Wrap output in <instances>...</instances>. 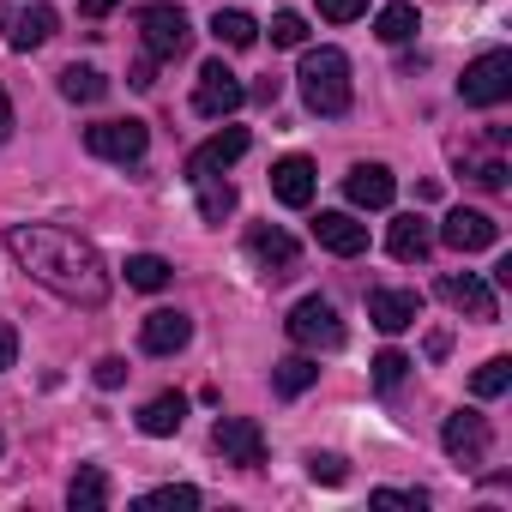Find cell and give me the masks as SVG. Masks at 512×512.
<instances>
[{"label":"cell","mask_w":512,"mask_h":512,"mask_svg":"<svg viewBox=\"0 0 512 512\" xmlns=\"http://www.w3.org/2000/svg\"><path fill=\"white\" fill-rule=\"evenodd\" d=\"M440 241H446V247H458V253H482V247H494V241H500V223H494L488 211L458 205V211H446Z\"/></svg>","instance_id":"obj_13"},{"label":"cell","mask_w":512,"mask_h":512,"mask_svg":"<svg viewBox=\"0 0 512 512\" xmlns=\"http://www.w3.org/2000/svg\"><path fill=\"white\" fill-rule=\"evenodd\" d=\"M272 43H278V49H302V43H308V19H302V13H278V19H272Z\"/></svg>","instance_id":"obj_32"},{"label":"cell","mask_w":512,"mask_h":512,"mask_svg":"<svg viewBox=\"0 0 512 512\" xmlns=\"http://www.w3.org/2000/svg\"><path fill=\"white\" fill-rule=\"evenodd\" d=\"M458 97H464L470 109H494V103H506V97H512V55H506V49L476 55V61L464 67V79H458Z\"/></svg>","instance_id":"obj_4"},{"label":"cell","mask_w":512,"mask_h":512,"mask_svg":"<svg viewBox=\"0 0 512 512\" xmlns=\"http://www.w3.org/2000/svg\"><path fill=\"white\" fill-rule=\"evenodd\" d=\"M247 253H253V260H260L272 278H290V272H296V260H302L296 235H290V229H278V223H260V229H247Z\"/></svg>","instance_id":"obj_12"},{"label":"cell","mask_w":512,"mask_h":512,"mask_svg":"<svg viewBox=\"0 0 512 512\" xmlns=\"http://www.w3.org/2000/svg\"><path fill=\"white\" fill-rule=\"evenodd\" d=\"M139 344H145V356H175V350L193 344V320L181 308H157V314H145Z\"/></svg>","instance_id":"obj_14"},{"label":"cell","mask_w":512,"mask_h":512,"mask_svg":"<svg viewBox=\"0 0 512 512\" xmlns=\"http://www.w3.org/2000/svg\"><path fill=\"white\" fill-rule=\"evenodd\" d=\"M115 7H121V0H79L85 19H103V13H115Z\"/></svg>","instance_id":"obj_40"},{"label":"cell","mask_w":512,"mask_h":512,"mask_svg":"<svg viewBox=\"0 0 512 512\" xmlns=\"http://www.w3.org/2000/svg\"><path fill=\"white\" fill-rule=\"evenodd\" d=\"M416 31H422V19H416L410 0H392V7L374 13V37H380V43H410Z\"/></svg>","instance_id":"obj_24"},{"label":"cell","mask_w":512,"mask_h":512,"mask_svg":"<svg viewBox=\"0 0 512 512\" xmlns=\"http://www.w3.org/2000/svg\"><path fill=\"white\" fill-rule=\"evenodd\" d=\"M374 506H428V494H398V488H374Z\"/></svg>","instance_id":"obj_37"},{"label":"cell","mask_w":512,"mask_h":512,"mask_svg":"<svg viewBox=\"0 0 512 512\" xmlns=\"http://www.w3.org/2000/svg\"><path fill=\"white\" fill-rule=\"evenodd\" d=\"M314 241L326 253H338V260H356V253H368V223H356L350 211H320L314 217Z\"/></svg>","instance_id":"obj_15"},{"label":"cell","mask_w":512,"mask_h":512,"mask_svg":"<svg viewBox=\"0 0 512 512\" xmlns=\"http://www.w3.org/2000/svg\"><path fill=\"white\" fill-rule=\"evenodd\" d=\"M440 446H446V458H452V464H482V458H488V446H494L488 416H476V410H452V416H446V428H440Z\"/></svg>","instance_id":"obj_9"},{"label":"cell","mask_w":512,"mask_h":512,"mask_svg":"<svg viewBox=\"0 0 512 512\" xmlns=\"http://www.w3.org/2000/svg\"><path fill=\"white\" fill-rule=\"evenodd\" d=\"M13 362H19V332L0 320V368H13Z\"/></svg>","instance_id":"obj_38"},{"label":"cell","mask_w":512,"mask_h":512,"mask_svg":"<svg viewBox=\"0 0 512 512\" xmlns=\"http://www.w3.org/2000/svg\"><path fill=\"white\" fill-rule=\"evenodd\" d=\"M386 247H392V260H428V247H434V229H428V217H416V211H404V217H392V235H386Z\"/></svg>","instance_id":"obj_20"},{"label":"cell","mask_w":512,"mask_h":512,"mask_svg":"<svg viewBox=\"0 0 512 512\" xmlns=\"http://www.w3.org/2000/svg\"><path fill=\"white\" fill-rule=\"evenodd\" d=\"M368 320L392 338V332H410L422 320V296L416 290H368Z\"/></svg>","instance_id":"obj_16"},{"label":"cell","mask_w":512,"mask_h":512,"mask_svg":"<svg viewBox=\"0 0 512 512\" xmlns=\"http://www.w3.org/2000/svg\"><path fill=\"white\" fill-rule=\"evenodd\" d=\"M404 374H410V356H404V350H380V356H374V386H380V392L404 386Z\"/></svg>","instance_id":"obj_30"},{"label":"cell","mask_w":512,"mask_h":512,"mask_svg":"<svg viewBox=\"0 0 512 512\" xmlns=\"http://www.w3.org/2000/svg\"><path fill=\"white\" fill-rule=\"evenodd\" d=\"M121 380H127V362H121V356H103V362H97V386H103V392H115Z\"/></svg>","instance_id":"obj_36"},{"label":"cell","mask_w":512,"mask_h":512,"mask_svg":"<svg viewBox=\"0 0 512 512\" xmlns=\"http://www.w3.org/2000/svg\"><path fill=\"white\" fill-rule=\"evenodd\" d=\"M314 380H320V362H314V356H284V362L272 368V392H278V398H302Z\"/></svg>","instance_id":"obj_22"},{"label":"cell","mask_w":512,"mask_h":512,"mask_svg":"<svg viewBox=\"0 0 512 512\" xmlns=\"http://www.w3.org/2000/svg\"><path fill=\"white\" fill-rule=\"evenodd\" d=\"M247 127H223V133H211L205 145H193L187 151V181H205V175H223L229 163H241L247 157Z\"/></svg>","instance_id":"obj_10"},{"label":"cell","mask_w":512,"mask_h":512,"mask_svg":"<svg viewBox=\"0 0 512 512\" xmlns=\"http://www.w3.org/2000/svg\"><path fill=\"white\" fill-rule=\"evenodd\" d=\"M7 253L25 266L31 284H43L49 296L73 302V308H103L109 302V266H103V253L61 229V223H13L7 229Z\"/></svg>","instance_id":"obj_1"},{"label":"cell","mask_w":512,"mask_h":512,"mask_svg":"<svg viewBox=\"0 0 512 512\" xmlns=\"http://www.w3.org/2000/svg\"><path fill=\"white\" fill-rule=\"evenodd\" d=\"M199 187V217L205 223H223L229 211H235V187L223 181V175H205V181H193Z\"/></svg>","instance_id":"obj_28"},{"label":"cell","mask_w":512,"mask_h":512,"mask_svg":"<svg viewBox=\"0 0 512 512\" xmlns=\"http://www.w3.org/2000/svg\"><path fill=\"white\" fill-rule=\"evenodd\" d=\"M247 103V85L223 67V61H205L199 67V85H193V109L205 115V121H223V115H235Z\"/></svg>","instance_id":"obj_7"},{"label":"cell","mask_w":512,"mask_h":512,"mask_svg":"<svg viewBox=\"0 0 512 512\" xmlns=\"http://www.w3.org/2000/svg\"><path fill=\"white\" fill-rule=\"evenodd\" d=\"M139 506H145V512H163V506H181V512H187V506H199V488H187V482H169V488H151Z\"/></svg>","instance_id":"obj_31"},{"label":"cell","mask_w":512,"mask_h":512,"mask_svg":"<svg viewBox=\"0 0 512 512\" xmlns=\"http://www.w3.org/2000/svg\"><path fill=\"white\" fill-rule=\"evenodd\" d=\"M127 85H133V91H151V85H157V55H145V61L133 67V79H127Z\"/></svg>","instance_id":"obj_39"},{"label":"cell","mask_w":512,"mask_h":512,"mask_svg":"<svg viewBox=\"0 0 512 512\" xmlns=\"http://www.w3.org/2000/svg\"><path fill=\"white\" fill-rule=\"evenodd\" d=\"M362 13H368V0H320V19H332V25H350Z\"/></svg>","instance_id":"obj_34"},{"label":"cell","mask_w":512,"mask_h":512,"mask_svg":"<svg viewBox=\"0 0 512 512\" xmlns=\"http://www.w3.org/2000/svg\"><path fill=\"white\" fill-rule=\"evenodd\" d=\"M284 326H290V344L296 350H338L344 344V320H338V308L326 296H302Z\"/></svg>","instance_id":"obj_5"},{"label":"cell","mask_w":512,"mask_h":512,"mask_svg":"<svg viewBox=\"0 0 512 512\" xmlns=\"http://www.w3.org/2000/svg\"><path fill=\"white\" fill-rule=\"evenodd\" d=\"M0 452H7V440H0Z\"/></svg>","instance_id":"obj_42"},{"label":"cell","mask_w":512,"mask_h":512,"mask_svg":"<svg viewBox=\"0 0 512 512\" xmlns=\"http://www.w3.org/2000/svg\"><path fill=\"white\" fill-rule=\"evenodd\" d=\"M211 446H217L229 464H241V470H260V464H266V434H260V422H247V416H217Z\"/></svg>","instance_id":"obj_8"},{"label":"cell","mask_w":512,"mask_h":512,"mask_svg":"<svg viewBox=\"0 0 512 512\" xmlns=\"http://www.w3.org/2000/svg\"><path fill=\"white\" fill-rule=\"evenodd\" d=\"M506 386H512V362H506V356H488V362L470 374V392H476V398H500Z\"/></svg>","instance_id":"obj_29"},{"label":"cell","mask_w":512,"mask_h":512,"mask_svg":"<svg viewBox=\"0 0 512 512\" xmlns=\"http://www.w3.org/2000/svg\"><path fill=\"white\" fill-rule=\"evenodd\" d=\"M476 187H488V193H506V163H500V157L476 163Z\"/></svg>","instance_id":"obj_35"},{"label":"cell","mask_w":512,"mask_h":512,"mask_svg":"<svg viewBox=\"0 0 512 512\" xmlns=\"http://www.w3.org/2000/svg\"><path fill=\"white\" fill-rule=\"evenodd\" d=\"M211 37L223 49H253V43H260V25H253L241 7H229V13H211Z\"/></svg>","instance_id":"obj_25"},{"label":"cell","mask_w":512,"mask_h":512,"mask_svg":"<svg viewBox=\"0 0 512 512\" xmlns=\"http://www.w3.org/2000/svg\"><path fill=\"white\" fill-rule=\"evenodd\" d=\"M67 506H73V512H103V506H109V476H103L97 464H85V470L67 482Z\"/></svg>","instance_id":"obj_23"},{"label":"cell","mask_w":512,"mask_h":512,"mask_svg":"<svg viewBox=\"0 0 512 512\" xmlns=\"http://www.w3.org/2000/svg\"><path fill=\"white\" fill-rule=\"evenodd\" d=\"M139 37H145V55H157V61H181L193 49V25H187L181 7H169V0L139 7Z\"/></svg>","instance_id":"obj_3"},{"label":"cell","mask_w":512,"mask_h":512,"mask_svg":"<svg viewBox=\"0 0 512 512\" xmlns=\"http://www.w3.org/2000/svg\"><path fill=\"white\" fill-rule=\"evenodd\" d=\"M344 193H350V205H362V211H386L392 193H398V181H392L386 163H356V169L344 175Z\"/></svg>","instance_id":"obj_17"},{"label":"cell","mask_w":512,"mask_h":512,"mask_svg":"<svg viewBox=\"0 0 512 512\" xmlns=\"http://www.w3.org/2000/svg\"><path fill=\"white\" fill-rule=\"evenodd\" d=\"M308 476H314V482H332V488H338V482H344L350 470H344V458H338V452H314V458H308Z\"/></svg>","instance_id":"obj_33"},{"label":"cell","mask_w":512,"mask_h":512,"mask_svg":"<svg viewBox=\"0 0 512 512\" xmlns=\"http://www.w3.org/2000/svg\"><path fill=\"white\" fill-rule=\"evenodd\" d=\"M55 25H61V13L55 7H19V13H7V43L19 49V55H31V49H43L49 37H55Z\"/></svg>","instance_id":"obj_18"},{"label":"cell","mask_w":512,"mask_h":512,"mask_svg":"<svg viewBox=\"0 0 512 512\" xmlns=\"http://www.w3.org/2000/svg\"><path fill=\"white\" fill-rule=\"evenodd\" d=\"M169 278H175V266L163 260V253H127V284H133V290L151 296V290H163Z\"/></svg>","instance_id":"obj_26"},{"label":"cell","mask_w":512,"mask_h":512,"mask_svg":"<svg viewBox=\"0 0 512 512\" xmlns=\"http://www.w3.org/2000/svg\"><path fill=\"white\" fill-rule=\"evenodd\" d=\"M85 151L103 163H145L151 127L145 121H97V127H85Z\"/></svg>","instance_id":"obj_6"},{"label":"cell","mask_w":512,"mask_h":512,"mask_svg":"<svg viewBox=\"0 0 512 512\" xmlns=\"http://www.w3.org/2000/svg\"><path fill=\"white\" fill-rule=\"evenodd\" d=\"M13 139V103H7V91H0V145Z\"/></svg>","instance_id":"obj_41"},{"label":"cell","mask_w":512,"mask_h":512,"mask_svg":"<svg viewBox=\"0 0 512 512\" xmlns=\"http://www.w3.org/2000/svg\"><path fill=\"white\" fill-rule=\"evenodd\" d=\"M181 422H187V398H181V392H157V398L139 410V428H145L151 440H169Z\"/></svg>","instance_id":"obj_21"},{"label":"cell","mask_w":512,"mask_h":512,"mask_svg":"<svg viewBox=\"0 0 512 512\" xmlns=\"http://www.w3.org/2000/svg\"><path fill=\"white\" fill-rule=\"evenodd\" d=\"M272 193H278L290 211L314 205V163H308V157H284V163H272Z\"/></svg>","instance_id":"obj_19"},{"label":"cell","mask_w":512,"mask_h":512,"mask_svg":"<svg viewBox=\"0 0 512 512\" xmlns=\"http://www.w3.org/2000/svg\"><path fill=\"white\" fill-rule=\"evenodd\" d=\"M440 302L458 308V314H470V320H494V314H500L494 284L476 278V272H446V278H440Z\"/></svg>","instance_id":"obj_11"},{"label":"cell","mask_w":512,"mask_h":512,"mask_svg":"<svg viewBox=\"0 0 512 512\" xmlns=\"http://www.w3.org/2000/svg\"><path fill=\"white\" fill-rule=\"evenodd\" d=\"M61 97H67V103H103V97H109V79H103L97 67H79V61H73V67L61 73Z\"/></svg>","instance_id":"obj_27"},{"label":"cell","mask_w":512,"mask_h":512,"mask_svg":"<svg viewBox=\"0 0 512 512\" xmlns=\"http://www.w3.org/2000/svg\"><path fill=\"white\" fill-rule=\"evenodd\" d=\"M296 79H302V103L314 115H326V121L332 115H350V97L356 91H350V55L344 49H332V43L326 49H308Z\"/></svg>","instance_id":"obj_2"}]
</instances>
